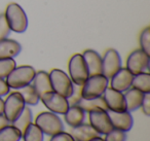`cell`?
Instances as JSON below:
<instances>
[{
    "label": "cell",
    "mask_w": 150,
    "mask_h": 141,
    "mask_svg": "<svg viewBox=\"0 0 150 141\" xmlns=\"http://www.w3.org/2000/svg\"><path fill=\"white\" fill-rule=\"evenodd\" d=\"M5 19L11 31L16 33H23L27 30L28 18L25 11L18 3H9L5 11Z\"/></svg>",
    "instance_id": "obj_1"
},
{
    "label": "cell",
    "mask_w": 150,
    "mask_h": 141,
    "mask_svg": "<svg viewBox=\"0 0 150 141\" xmlns=\"http://www.w3.org/2000/svg\"><path fill=\"white\" fill-rule=\"evenodd\" d=\"M35 125L47 136H52L59 132L64 131V124L58 114L52 111L39 113L35 118Z\"/></svg>",
    "instance_id": "obj_2"
},
{
    "label": "cell",
    "mask_w": 150,
    "mask_h": 141,
    "mask_svg": "<svg viewBox=\"0 0 150 141\" xmlns=\"http://www.w3.org/2000/svg\"><path fill=\"white\" fill-rule=\"evenodd\" d=\"M35 69L32 66L24 65V66L16 67L6 77V83L11 89L18 90L27 85H30L35 76Z\"/></svg>",
    "instance_id": "obj_3"
},
{
    "label": "cell",
    "mask_w": 150,
    "mask_h": 141,
    "mask_svg": "<svg viewBox=\"0 0 150 141\" xmlns=\"http://www.w3.org/2000/svg\"><path fill=\"white\" fill-rule=\"evenodd\" d=\"M48 74L52 91L68 99L74 92V83L68 74L61 69H52Z\"/></svg>",
    "instance_id": "obj_4"
},
{
    "label": "cell",
    "mask_w": 150,
    "mask_h": 141,
    "mask_svg": "<svg viewBox=\"0 0 150 141\" xmlns=\"http://www.w3.org/2000/svg\"><path fill=\"white\" fill-rule=\"evenodd\" d=\"M108 78L103 74H97L88 76L86 83L81 85L80 94L84 99H92V98L100 97L103 95L106 88L108 87Z\"/></svg>",
    "instance_id": "obj_5"
},
{
    "label": "cell",
    "mask_w": 150,
    "mask_h": 141,
    "mask_svg": "<svg viewBox=\"0 0 150 141\" xmlns=\"http://www.w3.org/2000/svg\"><path fill=\"white\" fill-rule=\"evenodd\" d=\"M68 70L69 77L72 83L79 87H81L90 76L81 54H75L71 57V59L69 60Z\"/></svg>",
    "instance_id": "obj_6"
},
{
    "label": "cell",
    "mask_w": 150,
    "mask_h": 141,
    "mask_svg": "<svg viewBox=\"0 0 150 141\" xmlns=\"http://www.w3.org/2000/svg\"><path fill=\"white\" fill-rule=\"evenodd\" d=\"M7 95L8 96L5 99L4 106H3V115L6 118L9 124H11L21 114L26 104L22 96L18 92H13L11 94L8 93Z\"/></svg>",
    "instance_id": "obj_7"
},
{
    "label": "cell",
    "mask_w": 150,
    "mask_h": 141,
    "mask_svg": "<svg viewBox=\"0 0 150 141\" xmlns=\"http://www.w3.org/2000/svg\"><path fill=\"white\" fill-rule=\"evenodd\" d=\"M40 100L50 111L56 114H64L69 107L67 98L63 97L62 95L54 91L47 92L40 96Z\"/></svg>",
    "instance_id": "obj_8"
},
{
    "label": "cell",
    "mask_w": 150,
    "mask_h": 141,
    "mask_svg": "<svg viewBox=\"0 0 150 141\" xmlns=\"http://www.w3.org/2000/svg\"><path fill=\"white\" fill-rule=\"evenodd\" d=\"M150 57L145 52L140 48L136 50L129 54L127 60V69L133 75L145 72V70L149 69Z\"/></svg>",
    "instance_id": "obj_9"
},
{
    "label": "cell",
    "mask_w": 150,
    "mask_h": 141,
    "mask_svg": "<svg viewBox=\"0 0 150 141\" xmlns=\"http://www.w3.org/2000/svg\"><path fill=\"white\" fill-rule=\"evenodd\" d=\"M121 68V58L114 48H109L102 58V74L106 78H111Z\"/></svg>",
    "instance_id": "obj_10"
},
{
    "label": "cell",
    "mask_w": 150,
    "mask_h": 141,
    "mask_svg": "<svg viewBox=\"0 0 150 141\" xmlns=\"http://www.w3.org/2000/svg\"><path fill=\"white\" fill-rule=\"evenodd\" d=\"M90 125L99 133L100 135H106L113 129L109 120L107 110L96 109L88 112Z\"/></svg>",
    "instance_id": "obj_11"
},
{
    "label": "cell",
    "mask_w": 150,
    "mask_h": 141,
    "mask_svg": "<svg viewBox=\"0 0 150 141\" xmlns=\"http://www.w3.org/2000/svg\"><path fill=\"white\" fill-rule=\"evenodd\" d=\"M109 120L114 129H118L123 132H129L132 129L134 124L133 116L131 112L125 110V111H113V110H107Z\"/></svg>",
    "instance_id": "obj_12"
},
{
    "label": "cell",
    "mask_w": 150,
    "mask_h": 141,
    "mask_svg": "<svg viewBox=\"0 0 150 141\" xmlns=\"http://www.w3.org/2000/svg\"><path fill=\"white\" fill-rule=\"evenodd\" d=\"M102 97L104 98L105 103L109 110L113 111H125L127 110L125 106V96L122 92L116 91L112 88H106V90L103 93Z\"/></svg>",
    "instance_id": "obj_13"
},
{
    "label": "cell",
    "mask_w": 150,
    "mask_h": 141,
    "mask_svg": "<svg viewBox=\"0 0 150 141\" xmlns=\"http://www.w3.org/2000/svg\"><path fill=\"white\" fill-rule=\"evenodd\" d=\"M133 77L134 75L127 68H120L110 78V88L123 93L132 87Z\"/></svg>",
    "instance_id": "obj_14"
},
{
    "label": "cell",
    "mask_w": 150,
    "mask_h": 141,
    "mask_svg": "<svg viewBox=\"0 0 150 141\" xmlns=\"http://www.w3.org/2000/svg\"><path fill=\"white\" fill-rule=\"evenodd\" d=\"M90 76L102 74V58L94 50H86L82 54Z\"/></svg>",
    "instance_id": "obj_15"
},
{
    "label": "cell",
    "mask_w": 150,
    "mask_h": 141,
    "mask_svg": "<svg viewBox=\"0 0 150 141\" xmlns=\"http://www.w3.org/2000/svg\"><path fill=\"white\" fill-rule=\"evenodd\" d=\"M70 135L75 141H90L93 138L101 136L90 124H86V122H82L78 126L73 127Z\"/></svg>",
    "instance_id": "obj_16"
},
{
    "label": "cell",
    "mask_w": 150,
    "mask_h": 141,
    "mask_svg": "<svg viewBox=\"0 0 150 141\" xmlns=\"http://www.w3.org/2000/svg\"><path fill=\"white\" fill-rule=\"evenodd\" d=\"M31 83L34 89H35L36 93L38 94L39 98L43 94L52 91V83H50V74L46 71L41 70L36 72L35 76H34Z\"/></svg>",
    "instance_id": "obj_17"
},
{
    "label": "cell",
    "mask_w": 150,
    "mask_h": 141,
    "mask_svg": "<svg viewBox=\"0 0 150 141\" xmlns=\"http://www.w3.org/2000/svg\"><path fill=\"white\" fill-rule=\"evenodd\" d=\"M22 51V46L17 40L3 38L0 39V59L15 58L19 56Z\"/></svg>",
    "instance_id": "obj_18"
},
{
    "label": "cell",
    "mask_w": 150,
    "mask_h": 141,
    "mask_svg": "<svg viewBox=\"0 0 150 141\" xmlns=\"http://www.w3.org/2000/svg\"><path fill=\"white\" fill-rule=\"evenodd\" d=\"M123 96H125V106H127V111H135L139 107H141V103L144 97V93H142L141 91L131 87L129 90L125 91Z\"/></svg>",
    "instance_id": "obj_19"
},
{
    "label": "cell",
    "mask_w": 150,
    "mask_h": 141,
    "mask_svg": "<svg viewBox=\"0 0 150 141\" xmlns=\"http://www.w3.org/2000/svg\"><path fill=\"white\" fill-rule=\"evenodd\" d=\"M65 120L70 127H76L84 122L86 112L78 105H69L67 111L64 113Z\"/></svg>",
    "instance_id": "obj_20"
},
{
    "label": "cell",
    "mask_w": 150,
    "mask_h": 141,
    "mask_svg": "<svg viewBox=\"0 0 150 141\" xmlns=\"http://www.w3.org/2000/svg\"><path fill=\"white\" fill-rule=\"evenodd\" d=\"M75 105H78L80 108L84 110V112H90L92 110L96 109H102V110H108L107 105L105 103V100L102 96L96 98H92V99H84V98L80 97L77 103Z\"/></svg>",
    "instance_id": "obj_21"
},
{
    "label": "cell",
    "mask_w": 150,
    "mask_h": 141,
    "mask_svg": "<svg viewBox=\"0 0 150 141\" xmlns=\"http://www.w3.org/2000/svg\"><path fill=\"white\" fill-rule=\"evenodd\" d=\"M18 93L22 96V98H23L26 105L35 106V105H37L40 100L39 96L36 93L35 89H34L31 83L25 85V87H23V88L18 89Z\"/></svg>",
    "instance_id": "obj_22"
},
{
    "label": "cell",
    "mask_w": 150,
    "mask_h": 141,
    "mask_svg": "<svg viewBox=\"0 0 150 141\" xmlns=\"http://www.w3.org/2000/svg\"><path fill=\"white\" fill-rule=\"evenodd\" d=\"M32 120H33L32 110L30 109L28 106H25L23 111L21 112V114H20V115L11 122V125L15 126L17 129H19V130L22 132V134H23V132L26 130V128L31 124Z\"/></svg>",
    "instance_id": "obj_23"
},
{
    "label": "cell",
    "mask_w": 150,
    "mask_h": 141,
    "mask_svg": "<svg viewBox=\"0 0 150 141\" xmlns=\"http://www.w3.org/2000/svg\"><path fill=\"white\" fill-rule=\"evenodd\" d=\"M132 88L141 91L142 93H150V74L149 72H142L134 75Z\"/></svg>",
    "instance_id": "obj_24"
},
{
    "label": "cell",
    "mask_w": 150,
    "mask_h": 141,
    "mask_svg": "<svg viewBox=\"0 0 150 141\" xmlns=\"http://www.w3.org/2000/svg\"><path fill=\"white\" fill-rule=\"evenodd\" d=\"M22 132L11 124L0 129V141H20Z\"/></svg>",
    "instance_id": "obj_25"
},
{
    "label": "cell",
    "mask_w": 150,
    "mask_h": 141,
    "mask_svg": "<svg viewBox=\"0 0 150 141\" xmlns=\"http://www.w3.org/2000/svg\"><path fill=\"white\" fill-rule=\"evenodd\" d=\"M22 138L24 141H43L44 134L38 126L31 122L29 126L26 128V130L22 134Z\"/></svg>",
    "instance_id": "obj_26"
},
{
    "label": "cell",
    "mask_w": 150,
    "mask_h": 141,
    "mask_svg": "<svg viewBox=\"0 0 150 141\" xmlns=\"http://www.w3.org/2000/svg\"><path fill=\"white\" fill-rule=\"evenodd\" d=\"M17 67V63L13 58L0 59V78H6L7 75Z\"/></svg>",
    "instance_id": "obj_27"
},
{
    "label": "cell",
    "mask_w": 150,
    "mask_h": 141,
    "mask_svg": "<svg viewBox=\"0 0 150 141\" xmlns=\"http://www.w3.org/2000/svg\"><path fill=\"white\" fill-rule=\"evenodd\" d=\"M140 46L141 50L150 56V28L147 27L142 31L140 35Z\"/></svg>",
    "instance_id": "obj_28"
},
{
    "label": "cell",
    "mask_w": 150,
    "mask_h": 141,
    "mask_svg": "<svg viewBox=\"0 0 150 141\" xmlns=\"http://www.w3.org/2000/svg\"><path fill=\"white\" fill-rule=\"evenodd\" d=\"M104 141H127V134L123 131L113 128L106 134Z\"/></svg>",
    "instance_id": "obj_29"
},
{
    "label": "cell",
    "mask_w": 150,
    "mask_h": 141,
    "mask_svg": "<svg viewBox=\"0 0 150 141\" xmlns=\"http://www.w3.org/2000/svg\"><path fill=\"white\" fill-rule=\"evenodd\" d=\"M11 31V30L9 28L8 24H7L4 14H0V39L8 37Z\"/></svg>",
    "instance_id": "obj_30"
},
{
    "label": "cell",
    "mask_w": 150,
    "mask_h": 141,
    "mask_svg": "<svg viewBox=\"0 0 150 141\" xmlns=\"http://www.w3.org/2000/svg\"><path fill=\"white\" fill-rule=\"evenodd\" d=\"M50 141H75V140L69 133L62 131V132H59L57 134L52 135Z\"/></svg>",
    "instance_id": "obj_31"
},
{
    "label": "cell",
    "mask_w": 150,
    "mask_h": 141,
    "mask_svg": "<svg viewBox=\"0 0 150 141\" xmlns=\"http://www.w3.org/2000/svg\"><path fill=\"white\" fill-rule=\"evenodd\" d=\"M141 107L143 110L144 114L147 116L150 115V93L144 94L143 101L141 103Z\"/></svg>",
    "instance_id": "obj_32"
},
{
    "label": "cell",
    "mask_w": 150,
    "mask_h": 141,
    "mask_svg": "<svg viewBox=\"0 0 150 141\" xmlns=\"http://www.w3.org/2000/svg\"><path fill=\"white\" fill-rule=\"evenodd\" d=\"M9 90H11V88L8 87L5 79L0 78V97H3V96L7 95L9 93Z\"/></svg>",
    "instance_id": "obj_33"
},
{
    "label": "cell",
    "mask_w": 150,
    "mask_h": 141,
    "mask_svg": "<svg viewBox=\"0 0 150 141\" xmlns=\"http://www.w3.org/2000/svg\"><path fill=\"white\" fill-rule=\"evenodd\" d=\"M7 125H9V122L3 114H0V129H2L3 127L7 126Z\"/></svg>",
    "instance_id": "obj_34"
},
{
    "label": "cell",
    "mask_w": 150,
    "mask_h": 141,
    "mask_svg": "<svg viewBox=\"0 0 150 141\" xmlns=\"http://www.w3.org/2000/svg\"><path fill=\"white\" fill-rule=\"evenodd\" d=\"M3 106H4V101L0 97V114H3Z\"/></svg>",
    "instance_id": "obj_35"
},
{
    "label": "cell",
    "mask_w": 150,
    "mask_h": 141,
    "mask_svg": "<svg viewBox=\"0 0 150 141\" xmlns=\"http://www.w3.org/2000/svg\"><path fill=\"white\" fill-rule=\"evenodd\" d=\"M90 141H104V139L101 136H98V137H96V138H93L92 140H90Z\"/></svg>",
    "instance_id": "obj_36"
}]
</instances>
